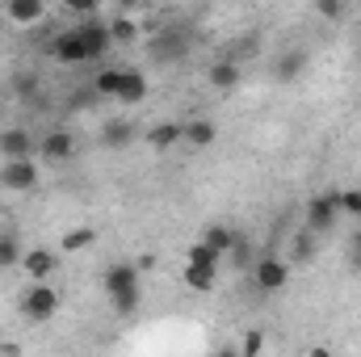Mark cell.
Masks as SVG:
<instances>
[{
    "label": "cell",
    "mask_w": 361,
    "mask_h": 357,
    "mask_svg": "<svg viewBox=\"0 0 361 357\" xmlns=\"http://www.w3.org/2000/svg\"><path fill=\"white\" fill-rule=\"evenodd\" d=\"M55 311H59V290H55L51 282H38V286H30V290L21 294V315H25V320L42 324V320H51Z\"/></svg>",
    "instance_id": "1"
},
{
    "label": "cell",
    "mask_w": 361,
    "mask_h": 357,
    "mask_svg": "<svg viewBox=\"0 0 361 357\" xmlns=\"http://www.w3.org/2000/svg\"><path fill=\"white\" fill-rule=\"evenodd\" d=\"M51 59H59V63H92V51L85 42V34L72 25V30H59L51 38Z\"/></svg>",
    "instance_id": "2"
},
{
    "label": "cell",
    "mask_w": 361,
    "mask_h": 357,
    "mask_svg": "<svg viewBox=\"0 0 361 357\" xmlns=\"http://www.w3.org/2000/svg\"><path fill=\"white\" fill-rule=\"evenodd\" d=\"M341 219V206H336V193H319L307 202V231L311 236H328Z\"/></svg>",
    "instance_id": "3"
},
{
    "label": "cell",
    "mask_w": 361,
    "mask_h": 357,
    "mask_svg": "<svg viewBox=\"0 0 361 357\" xmlns=\"http://www.w3.org/2000/svg\"><path fill=\"white\" fill-rule=\"evenodd\" d=\"M252 277H257V286L273 294V290H286V282H290V261H281V257H261L257 265H252Z\"/></svg>",
    "instance_id": "4"
},
{
    "label": "cell",
    "mask_w": 361,
    "mask_h": 357,
    "mask_svg": "<svg viewBox=\"0 0 361 357\" xmlns=\"http://www.w3.org/2000/svg\"><path fill=\"white\" fill-rule=\"evenodd\" d=\"M0 185L13 189V193L34 189V185H38V169H34V160H4V169H0Z\"/></svg>",
    "instance_id": "5"
},
{
    "label": "cell",
    "mask_w": 361,
    "mask_h": 357,
    "mask_svg": "<svg viewBox=\"0 0 361 357\" xmlns=\"http://www.w3.org/2000/svg\"><path fill=\"white\" fill-rule=\"evenodd\" d=\"M21 269H25L30 282L38 286V282H47V277L59 269V253H51V248H30V253L21 257Z\"/></svg>",
    "instance_id": "6"
},
{
    "label": "cell",
    "mask_w": 361,
    "mask_h": 357,
    "mask_svg": "<svg viewBox=\"0 0 361 357\" xmlns=\"http://www.w3.org/2000/svg\"><path fill=\"white\" fill-rule=\"evenodd\" d=\"M143 97H147V76H143V72H135V68H122L114 101H122V105H139Z\"/></svg>",
    "instance_id": "7"
},
{
    "label": "cell",
    "mask_w": 361,
    "mask_h": 357,
    "mask_svg": "<svg viewBox=\"0 0 361 357\" xmlns=\"http://www.w3.org/2000/svg\"><path fill=\"white\" fill-rule=\"evenodd\" d=\"M30 152H34L30 131H21V126L0 131V156H4V160H30Z\"/></svg>",
    "instance_id": "8"
},
{
    "label": "cell",
    "mask_w": 361,
    "mask_h": 357,
    "mask_svg": "<svg viewBox=\"0 0 361 357\" xmlns=\"http://www.w3.org/2000/svg\"><path fill=\"white\" fill-rule=\"evenodd\" d=\"M147 51H152L156 63H169V59H180V55H185V38L173 34V30H169V34H152V38H147Z\"/></svg>",
    "instance_id": "9"
},
{
    "label": "cell",
    "mask_w": 361,
    "mask_h": 357,
    "mask_svg": "<svg viewBox=\"0 0 361 357\" xmlns=\"http://www.w3.org/2000/svg\"><path fill=\"white\" fill-rule=\"evenodd\" d=\"M76 30L85 34V42H89L92 59H101V55H105V51L114 47V38H109V25H101V21H92V17H89V21H80Z\"/></svg>",
    "instance_id": "10"
},
{
    "label": "cell",
    "mask_w": 361,
    "mask_h": 357,
    "mask_svg": "<svg viewBox=\"0 0 361 357\" xmlns=\"http://www.w3.org/2000/svg\"><path fill=\"white\" fill-rule=\"evenodd\" d=\"M214 135H219V126L206 122V118H197V122H180V139H185L189 147H210Z\"/></svg>",
    "instance_id": "11"
},
{
    "label": "cell",
    "mask_w": 361,
    "mask_h": 357,
    "mask_svg": "<svg viewBox=\"0 0 361 357\" xmlns=\"http://www.w3.org/2000/svg\"><path fill=\"white\" fill-rule=\"evenodd\" d=\"M38 152H42V160H68L72 156V135L68 131H47Z\"/></svg>",
    "instance_id": "12"
},
{
    "label": "cell",
    "mask_w": 361,
    "mask_h": 357,
    "mask_svg": "<svg viewBox=\"0 0 361 357\" xmlns=\"http://www.w3.org/2000/svg\"><path fill=\"white\" fill-rule=\"evenodd\" d=\"M139 286V265H114L105 269V294H122Z\"/></svg>",
    "instance_id": "13"
},
{
    "label": "cell",
    "mask_w": 361,
    "mask_h": 357,
    "mask_svg": "<svg viewBox=\"0 0 361 357\" xmlns=\"http://www.w3.org/2000/svg\"><path fill=\"white\" fill-rule=\"evenodd\" d=\"M180 282L193 290V294H210L214 282H219V269H202V265H185L180 269Z\"/></svg>",
    "instance_id": "14"
},
{
    "label": "cell",
    "mask_w": 361,
    "mask_h": 357,
    "mask_svg": "<svg viewBox=\"0 0 361 357\" xmlns=\"http://www.w3.org/2000/svg\"><path fill=\"white\" fill-rule=\"evenodd\" d=\"M235 240H240V231H231V227H223V223H214V227H206V236H202V244H210L219 257H227L231 248H235Z\"/></svg>",
    "instance_id": "15"
},
{
    "label": "cell",
    "mask_w": 361,
    "mask_h": 357,
    "mask_svg": "<svg viewBox=\"0 0 361 357\" xmlns=\"http://www.w3.org/2000/svg\"><path fill=\"white\" fill-rule=\"evenodd\" d=\"M210 85H214V89H235V85H240V63H235V59H219V63L210 68Z\"/></svg>",
    "instance_id": "16"
},
{
    "label": "cell",
    "mask_w": 361,
    "mask_h": 357,
    "mask_svg": "<svg viewBox=\"0 0 361 357\" xmlns=\"http://www.w3.org/2000/svg\"><path fill=\"white\" fill-rule=\"evenodd\" d=\"M147 143L152 147H173V143H180V122H156L152 131H147Z\"/></svg>",
    "instance_id": "17"
},
{
    "label": "cell",
    "mask_w": 361,
    "mask_h": 357,
    "mask_svg": "<svg viewBox=\"0 0 361 357\" xmlns=\"http://www.w3.org/2000/svg\"><path fill=\"white\" fill-rule=\"evenodd\" d=\"M21 240L13 236V231H0V269H17L21 265Z\"/></svg>",
    "instance_id": "18"
},
{
    "label": "cell",
    "mask_w": 361,
    "mask_h": 357,
    "mask_svg": "<svg viewBox=\"0 0 361 357\" xmlns=\"http://www.w3.org/2000/svg\"><path fill=\"white\" fill-rule=\"evenodd\" d=\"M8 17L21 21V25H30V21H38V17H47V4H38V0H13V4H8Z\"/></svg>",
    "instance_id": "19"
},
{
    "label": "cell",
    "mask_w": 361,
    "mask_h": 357,
    "mask_svg": "<svg viewBox=\"0 0 361 357\" xmlns=\"http://www.w3.org/2000/svg\"><path fill=\"white\" fill-rule=\"evenodd\" d=\"M139 303H143V286L122 290V294H109V307H114L118 315H135V311H139Z\"/></svg>",
    "instance_id": "20"
},
{
    "label": "cell",
    "mask_w": 361,
    "mask_h": 357,
    "mask_svg": "<svg viewBox=\"0 0 361 357\" xmlns=\"http://www.w3.org/2000/svg\"><path fill=\"white\" fill-rule=\"evenodd\" d=\"M92 240H97V231H92V227H72V231L59 240V248H63V253H80V248H89Z\"/></svg>",
    "instance_id": "21"
},
{
    "label": "cell",
    "mask_w": 361,
    "mask_h": 357,
    "mask_svg": "<svg viewBox=\"0 0 361 357\" xmlns=\"http://www.w3.org/2000/svg\"><path fill=\"white\" fill-rule=\"evenodd\" d=\"M185 265L219 269V265H223V257H219V253H214V248H210V244H202V240H197V244H193V248H189V261H185Z\"/></svg>",
    "instance_id": "22"
},
{
    "label": "cell",
    "mask_w": 361,
    "mask_h": 357,
    "mask_svg": "<svg viewBox=\"0 0 361 357\" xmlns=\"http://www.w3.org/2000/svg\"><path fill=\"white\" fill-rule=\"evenodd\" d=\"M302 63H307V51H290V55H281V59H277V80H294V76L302 72Z\"/></svg>",
    "instance_id": "23"
},
{
    "label": "cell",
    "mask_w": 361,
    "mask_h": 357,
    "mask_svg": "<svg viewBox=\"0 0 361 357\" xmlns=\"http://www.w3.org/2000/svg\"><path fill=\"white\" fill-rule=\"evenodd\" d=\"M109 38H114V42H135V38H139V25H135L130 17H114V21H109Z\"/></svg>",
    "instance_id": "24"
},
{
    "label": "cell",
    "mask_w": 361,
    "mask_h": 357,
    "mask_svg": "<svg viewBox=\"0 0 361 357\" xmlns=\"http://www.w3.org/2000/svg\"><path fill=\"white\" fill-rule=\"evenodd\" d=\"M261 349H265V332H261V328L244 332V341H240V357H261Z\"/></svg>",
    "instance_id": "25"
},
{
    "label": "cell",
    "mask_w": 361,
    "mask_h": 357,
    "mask_svg": "<svg viewBox=\"0 0 361 357\" xmlns=\"http://www.w3.org/2000/svg\"><path fill=\"white\" fill-rule=\"evenodd\" d=\"M336 206H341V214H357L361 219V189H345V193H336Z\"/></svg>",
    "instance_id": "26"
},
{
    "label": "cell",
    "mask_w": 361,
    "mask_h": 357,
    "mask_svg": "<svg viewBox=\"0 0 361 357\" xmlns=\"http://www.w3.org/2000/svg\"><path fill=\"white\" fill-rule=\"evenodd\" d=\"M311 240H315V236H311L307 227L294 236V261H307V257H311Z\"/></svg>",
    "instance_id": "27"
},
{
    "label": "cell",
    "mask_w": 361,
    "mask_h": 357,
    "mask_svg": "<svg viewBox=\"0 0 361 357\" xmlns=\"http://www.w3.org/2000/svg\"><path fill=\"white\" fill-rule=\"evenodd\" d=\"M315 13H319V17H328V21H336V17H345V4H336V0H319V4H315Z\"/></svg>",
    "instance_id": "28"
},
{
    "label": "cell",
    "mask_w": 361,
    "mask_h": 357,
    "mask_svg": "<svg viewBox=\"0 0 361 357\" xmlns=\"http://www.w3.org/2000/svg\"><path fill=\"white\" fill-rule=\"evenodd\" d=\"M227 257H231L235 265H248V257H252V248H248V236H240V240H235V248H231Z\"/></svg>",
    "instance_id": "29"
},
{
    "label": "cell",
    "mask_w": 361,
    "mask_h": 357,
    "mask_svg": "<svg viewBox=\"0 0 361 357\" xmlns=\"http://www.w3.org/2000/svg\"><path fill=\"white\" fill-rule=\"evenodd\" d=\"M34 89H38V80H34V76H17V80H13V92H17V97H25V101L34 97Z\"/></svg>",
    "instance_id": "30"
},
{
    "label": "cell",
    "mask_w": 361,
    "mask_h": 357,
    "mask_svg": "<svg viewBox=\"0 0 361 357\" xmlns=\"http://www.w3.org/2000/svg\"><path fill=\"white\" fill-rule=\"evenodd\" d=\"M126 139H130V126H126V122H118V126H109V131H105V143H118V147H122Z\"/></svg>",
    "instance_id": "31"
},
{
    "label": "cell",
    "mask_w": 361,
    "mask_h": 357,
    "mask_svg": "<svg viewBox=\"0 0 361 357\" xmlns=\"http://www.w3.org/2000/svg\"><path fill=\"white\" fill-rule=\"evenodd\" d=\"M349 265L361 273V227L353 231V236H349Z\"/></svg>",
    "instance_id": "32"
},
{
    "label": "cell",
    "mask_w": 361,
    "mask_h": 357,
    "mask_svg": "<svg viewBox=\"0 0 361 357\" xmlns=\"http://www.w3.org/2000/svg\"><path fill=\"white\" fill-rule=\"evenodd\" d=\"M68 8H72V13H85V17H92V13H97V0H68Z\"/></svg>",
    "instance_id": "33"
},
{
    "label": "cell",
    "mask_w": 361,
    "mask_h": 357,
    "mask_svg": "<svg viewBox=\"0 0 361 357\" xmlns=\"http://www.w3.org/2000/svg\"><path fill=\"white\" fill-rule=\"evenodd\" d=\"M0 357H21V345H13V341H4V345H0Z\"/></svg>",
    "instance_id": "34"
},
{
    "label": "cell",
    "mask_w": 361,
    "mask_h": 357,
    "mask_svg": "<svg viewBox=\"0 0 361 357\" xmlns=\"http://www.w3.org/2000/svg\"><path fill=\"white\" fill-rule=\"evenodd\" d=\"M307 357H332V349H324V345H311V353Z\"/></svg>",
    "instance_id": "35"
},
{
    "label": "cell",
    "mask_w": 361,
    "mask_h": 357,
    "mask_svg": "<svg viewBox=\"0 0 361 357\" xmlns=\"http://www.w3.org/2000/svg\"><path fill=\"white\" fill-rule=\"evenodd\" d=\"M214 357H240V349H231V345H227V349H219Z\"/></svg>",
    "instance_id": "36"
}]
</instances>
